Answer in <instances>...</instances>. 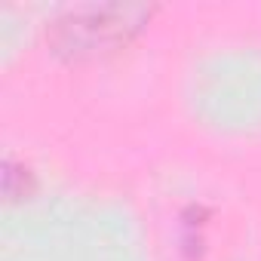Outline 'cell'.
Listing matches in <instances>:
<instances>
[{"mask_svg":"<svg viewBox=\"0 0 261 261\" xmlns=\"http://www.w3.org/2000/svg\"><path fill=\"white\" fill-rule=\"evenodd\" d=\"M148 19L145 7H83L68 13L53 25V46L59 56L68 59H95L120 43H126L133 34L142 31Z\"/></svg>","mask_w":261,"mask_h":261,"instance_id":"1","label":"cell"}]
</instances>
